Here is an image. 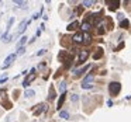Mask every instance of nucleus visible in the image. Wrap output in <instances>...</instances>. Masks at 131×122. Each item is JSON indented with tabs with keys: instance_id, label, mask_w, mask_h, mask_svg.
<instances>
[{
	"instance_id": "f257e3e1",
	"label": "nucleus",
	"mask_w": 131,
	"mask_h": 122,
	"mask_svg": "<svg viewBox=\"0 0 131 122\" xmlns=\"http://www.w3.org/2000/svg\"><path fill=\"white\" fill-rule=\"evenodd\" d=\"M120 90H121V84H120L119 81H111V83H109V93H110L111 97H116V96L120 93Z\"/></svg>"
},
{
	"instance_id": "f03ea898",
	"label": "nucleus",
	"mask_w": 131,
	"mask_h": 122,
	"mask_svg": "<svg viewBox=\"0 0 131 122\" xmlns=\"http://www.w3.org/2000/svg\"><path fill=\"white\" fill-rule=\"evenodd\" d=\"M16 58H17V53H10V55L4 59V65L1 66V69H7V67H8V66L16 60Z\"/></svg>"
},
{
	"instance_id": "7ed1b4c3",
	"label": "nucleus",
	"mask_w": 131,
	"mask_h": 122,
	"mask_svg": "<svg viewBox=\"0 0 131 122\" xmlns=\"http://www.w3.org/2000/svg\"><path fill=\"white\" fill-rule=\"evenodd\" d=\"M35 77H37V74H35V73H30V74L24 79V81H23V87H25V89H27V87L30 86V83L35 80Z\"/></svg>"
},
{
	"instance_id": "20e7f679",
	"label": "nucleus",
	"mask_w": 131,
	"mask_h": 122,
	"mask_svg": "<svg viewBox=\"0 0 131 122\" xmlns=\"http://www.w3.org/2000/svg\"><path fill=\"white\" fill-rule=\"evenodd\" d=\"M30 22H31V20H24V21H21V24H20V27H18V32H17V35H21V34L25 31V28L30 25Z\"/></svg>"
},
{
	"instance_id": "39448f33",
	"label": "nucleus",
	"mask_w": 131,
	"mask_h": 122,
	"mask_svg": "<svg viewBox=\"0 0 131 122\" xmlns=\"http://www.w3.org/2000/svg\"><path fill=\"white\" fill-rule=\"evenodd\" d=\"M80 30H82V32H83V34L89 32V31L92 30V22H90V21H83V22H82V25H80Z\"/></svg>"
},
{
	"instance_id": "423d86ee",
	"label": "nucleus",
	"mask_w": 131,
	"mask_h": 122,
	"mask_svg": "<svg viewBox=\"0 0 131 122\" xmlns=\"http://www.w3.org/2000/svg\"><path fill=\"white\" fill-rule=\"evenodd\" d=\"M72 41L75 44H83V32H76L72 38Z\"/></svg>"
},
{
	"instance_id": "0eeeda50",
	"label": "nucleus",
	"mask_w": 131,
	"mask_h": 122,
	"mask_svg": "<svg viewBox=\"0 0 131 122\" xmlns=\"http://www.w3.org/2000/svg\"><path fill=\"white\" fill-rule=\"evenodd\" d=\"M87 58H89V52H87V51H80V53H79V59H78V63H83Z\"/></svg>"
},
{
	"instance_id": "6e6552de",
	"label": "nucleus",
	"mask_w": 131,
	"mask_h": 122,
	"mask_svg": "<svg viewBox=\"0 0 131 122\" xmlns=\"http://www.w3.org/2000/svg\"><path fill=\"white\" fill-rule=\"evenodd\" d=\"M106 3H107V6H109L110 10H116V8L120 6V1H119V0H114V1H113V0H107Z\"/></svg>"
},
{
	"instance_id": "1a4fd4ad",
	"label": "nucleus",
	"mask_w": 131,
	"mask_h": 122,
	"mask_svg": "<svg viewBox=\"0 0 131 122\" xmlns=\"http://www.w3.org/2000/svg\"><path fill=\"white\" fill-rule=\"evenodd\" d=\"M90 67V65H86V66H83V67H80V69H75L73 70V74L75 76H80V74H83V73H86V70Z\"/></svg>"
},
{
	"instance_id": "9d476101",
	"label": "nucleus",
	"mask_w": 131,
	"mask_h": 122,
	"mask_svg": "<svg viewBox=\"0 0 131 122\" xmlns=\"http://www.w3.org/2000/svg\"><path fill=\"white\" fill-rule=\"evenodd\" d=\"M93 79H95V73H89V74L83 79V83H82V84H89V83L93 81Z\"/></svg>"
},
{
	"instance_id": "9b49d317",
	"label": "nucleus",
	"mask_w": 131,
	"mask_h": 122,
	"mask_svg": "<svg viewBox=\"0 0 131 122\" xmlns=\"http://www.w3.org/2000/svg\"><path fill=\"white\" fill-rule=\"evenodd\" d=\"M14 4H17V7L20 8H27V1H20V0H14Z\"/></svg>"
},
{
	"instance_id": "f8f14e48",
	"label": "nucleus",
	"mask_w": 131,
	"mask_h": 122,
	"mask_svg": "<svg viewBox=\"0 0 131 122\" xmlns=\"http://www.w3.org/2000/svg\"><path fill=\"white\" fill-rule=\"evenodd\" d=\"M78 27H79V24H78V21H75V22H71L66 30L68 31H75V30H78Z\"/></svg>"
},
{
	"instance_id": "ddd939ff",
	"label": "nucleus",
	"mask_w": 131,
	"mask_h": 122,
	"mask_svg": "<svg viewBox=\"0 0 131 122\" xmlns=\"http://www.w3.org/2000/svg\"><path fill=\"white\" fill-rule=\"evenodd\" d=\"M92 42V37H90V34L89 32H86V34H83V44H90Z\"/></svg>"
},
{
	"instance_id": "4468645a",
	"label": "nucleus",
	"mask_w": 131,
	"mask_h": 122,
	"mask_svg": "<svg viewBox=\"0 0 131 122\" xmlns=\"http://www.w3.org/2000/svg\"><path fill=\"white\" fill-rule=\"evenodd\" d=\"M27 39H28L27 37H23V38H21V39H20V41L17 42V49H20V48H23V45H24V44L27 42Z\"/></svg>"
},
{
	"instance_id": "2eb2a0df",
	"label": "nucleus",
	"mask_w": 131,
	"mask_h": 122,
	"mask_svg": "<svg viewBox=\"0 0 131 122\" xmlns=\"http://www.w3.org/2000/svg\"><path fill=\"white\" fill-rule=\"evenodd\" d=\"M64 101H65V93H64V94H61V97H59V100H58V105H56V108H58V110H61V107H62Z\"/></svg>"
},
{
	"instance_id": "dca6fc26",
	"label": "nucleus",
	"mask_w": 131,
	"mask_h": 122,
	"mask_svg": "<svg viewBox=\"0 0 131 122\" xmlns=\"http://www.w3.org/2000/svg\"><path fill=\"white\" fill-rule=\"evenodd\" d=\"M102 56H103V49H102V48H99V49H97V52H95L93 58H95V59H100Z\"/></svg>"
},
{
	"instance_id": "f3484780",
	"label": "nucleus",
	"mask_w": 131,
	"mask_h": 122,
	"mask_svg": "<svg viewBox=\"0 0 131 122\" xmlns=\"http://www.w3.org/2000/svg\"><path fill=\"white\" fill-rule=\"evenodd\" d=\"M38 107H40V108H38V110H37V111L34 112L35 115H38V114H41L42 111H45V110H47V105H45V104H40Z\"/></svg>"
},
{
	"instance_id": "a211bd4d",
	"label": "nucleus",
	"mask_w": 131,
	"mask_h": 122,
	"mask_svg": "<svg viewBox=\"0 0 131 122\" xmlns=\"http://www.w3.org/2000/svg\"><path fill=\"white\" fill-rule=\"evenodd\" d=\"M59 91H61V94H64L66 91V83L65 81H61L59 83Z\"/></svg>"
},
{
	"instance_id": "6ab92c4d",
	"label": "nucleus",
	"mask_w": 131,
	"mask_h": 122,
	"mask_svg": "<svg viewBox=\"0 0 131 122\" xmlns=\"http://www.w3.org/2000/svg\"><path fill=\"white\" fill-rule=\"evenodd\" d=\"M24 96H25L27 98H31V97H34V96H35V91H34V90H25Z\"/></svg>"
},
{
	"instance_id": "aec40b11",
	"label": "nucleus",
	"mask_w": 131,
	"mask_h": 122,
	"mask_svg": "<svg viewBox=\"0 0 131 122\" xmlns=\"http://www.w3.org/2000/svg\"><path fill=\"white\" fill-rule=\"evenodd\" d=\"M59 117H61L62 119H69V112H68V111H61V112H59Z\"/></svg>"
},
{
	"instance_id": "412c9836",
	"label": "nucleus",
	"mask_w": 131,
	"mask_h": 122,
	"mask_svg": "<svg viewBox=\"0 0 131 122\" xmlns=\"http://www.w3.org/2000/svg\"><path fill=\"white\" fill-rule=\"evenodd\" d=\"M95 3H96L95 0H85V1H83V6H85V7H92Z\"/></svg>"
},
{
	"instance_id": "4be33fe9",
	"label": "nucleus",
	"mask_w": 131,
	"mask_h": 122,
	"mask_svg": "<svg viewBox=\"0 0 131 122\" xmlns=\"http://www.w3.org/2000/svg\"><path fill=\"white\" fill-rule=\"evenodd\" d=\"M55 97H56V96H55V90H54V87H51V89H49V96H48V98H49V100H55Z\"/></svg>"
},
{
	"instance_id": "5701e85b",
	"label": "nucleus",
	"mask_w": 131,
	"mask_h": 122,
	"mask_svg": "<svg viewBox=\"0 0 131 122\" xmlns=\"http://www.w3.org/2000/svg\"><path fill=\"white\" fill-rule=\"evenodd\" d=\"M128 25H130V21H128L127 18H126L124 21H121V22H120V28H127Z\"/></svg>"
},
{
	"instance_id": "b1692460",
	"label": "nucleus",
	"mask_w": 131,
	"mask_h": 122,
	"mask_svg": "<svg viewBox=\"0 0 131 122\" xmlns=\"http://www.w3.org/2000/svg\"><path fill=\"white\" fill-rule=\"evenodd\" d=\"M93 83H89V84H82V89H85V90H89V89H93Z\"/></svg>"
},
{
	"instance_id": "393cba45",
	"label": "nucleus",
	"mask_w": 131,
	"mask_h": 122,
	"mask_svg": "<svg viewBox=\"0 0 131 122\" xmlns=\"http://www.w3.org/2000/svg\"><path fill=\"white\" fill-rule=\"evenodd\" d=\"M71 100H72L73 103H76V101H79V96H78V94H72V96H71Z\"/></svg>"
},
{
	"instance_id": "a878e982",
	"label": "nucleus",
	"mask_w": 131,
	"mask_h": 122,
	"mask_svg": "<svg viewBox=\"0 0 131 122\" xmlns=\"http://www.w3.org/2000/svg\"><path fill=\"white\" fill-rule=\"evenodd\" d=\"M117 18H119V21H124V20H126V17H124V14H123V13L117 14Z\"/></svg>"
},
{
	"instance_id": "bb28decb",
	"label": "nucleus",
	"mask_w": 131,
	"mask_h": 122,
	"mask_svg": "<svg viewBox=\"0 0 131 122\" xmlns=\"http://www.w3.org/2000/svg\"><path fill=\"white\" fill-rule=\"evenodd\" d=\"M25 52V48L23 46V48H20V49H17V55H23Z\"/></svg>"
},
{
	"instance_id": "cd10ccee",
	"label": "nucleus",
	"mask_w": 131,
	"mask_h": 122,
	"mask_svg": "<svg viewBox=\"0 0 131 122\" xmlns=\"http://www.w3.org/2000/svg\"><path fill=\"white\" fill-rule=\"evenodd\" d=\"M7 79H8V77H7V74L1 76V77H0V83H4V81H7Z\"/></svg>"
},
{
	"instance_id": "c85d7f7f",
	"label": "nucleus",
	"mask_w": 131,
	"mask_h": 122,
	"mask_svg": "<svg viewBox=\"0 0 131 122\" xmlns=\"http://www.w3.org/2000/svg\"><path fill=\"white\" fill-rule=\"evenodd\" d=\"M45 52H47V49H41V51H38V52H37V56H41V55H44Z\"/></svg>"
},
{
	"instance_id": "c756f323",
	"label": "nucleus",
	"mask_w": 131,
	"mask_h": 122,
	"mask_svg": "<svg viewBox=\"0 0 131 122\" xmlns=\"http://www.w3.org/2000/svg\"><path fill=\"white\" fill-rule=\"evenodd\" d=\"M45 67V63H40V66H38V69H44Z\"/></svg>"
},
{
	"instance_id": "7c9ffc66",
	"label": "nucleus",
	"mask_w": 131,
	"mask_h": 122,
	"mask_svg": "<svg viewBox=\"0 0 131 122\" xmlns=\"http://www.w3.org/2000/svg\"><path fill=\"white\" fill-rule=\"evenodd\" d=\"M107 105H109V107H111V105H113V101H111V100H109V101H107Z\"/></svg>"
}]
</instances>
